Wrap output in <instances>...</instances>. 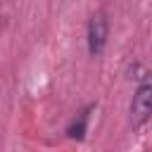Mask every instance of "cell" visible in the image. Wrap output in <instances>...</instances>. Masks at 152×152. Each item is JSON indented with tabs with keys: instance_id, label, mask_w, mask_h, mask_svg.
I'll list each match as a JSON object with an SVG mask.
<instances>
[{
	"instance_id": "7a4b0ae2",
	"label": "cell",
	"mask_w": 152,
	"mask_h": 152,
	"mask_svg": "<svg viewBox=\"0 0 152 152\" xmlns=\"http://www.w3.org/2000/svg\"><path fill=\"white\" fill-rule=\"evenodd\" d=\"M107 36H109V21L104 12H95L88 21V52L90 57H100L104 52L107 45Z\"/></svg>"
},
{
	"instance_id": "6da1fadb",
	"label": "cell",
	"mask_w": 152,
	"mask_h": 152,
	"mask_svg": "<svg viewBox=\"0 0 152 152\" xmlns=\"http://www.w3.org/2000/svg\"><path fill=\"white\" fill-rule=\"evenodd\" d=\"M150 116H152V81H145L133 93L128 119H131V126L133 128H140Z\"/></svg>"
},
{
	"instance_id": "3957f363",
	"label": "cell",
	"mask_w": 152,
	"mask_h": 152,
	"mask_svg": "<svg viewBox=\"0 0 152 152\" xmlns=\"http://www.w3.org/2000/svg\"><path fill=\"white\" fill-rule=\"evenodd\" d=\"M90 112H93V104H88L86 109H81L74 121L66 126V138L69 140H83L86 133H88V121H90Z\"/></svg>"
}]
</instances>
